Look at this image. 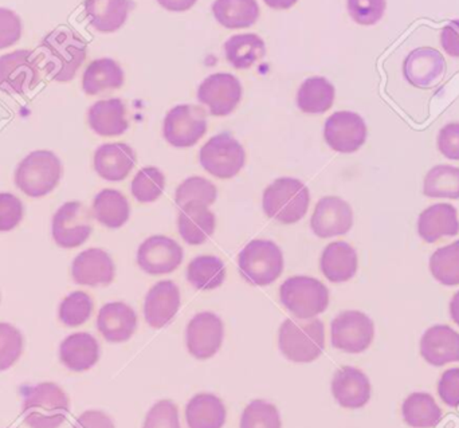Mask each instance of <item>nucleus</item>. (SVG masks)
<instances>
[{"label":"nucleus","mask_w":459,"mask_h":428,"mask_svg":"<svg viewBox=\"0 0 459 428\" xmlns=\"http://www.w3.org/2000/svg\"><path fill=\"white\" fill-rule=\"evenodd\" d=\"M35 54L50 80L69 82L85 62L88 45L78 32L58 29L43 38Z\"/></svg>","instance_id":"1"},{"label":"nucleus","mask_w":459,"mask_h":428,"mask_svg":"<svg viewBox=\"0 0 459 428\" xmlns=\"http://www.w3.org/2000/svg\"><path fill=\"white\" fill-rule=\"evenodd\" d=\"M281 354L293 363H313L325 349V327L318 319H286L278 332Z\"/></svg>","instance_id":"2"},{"label":"nucleus","mask_w":459,"mask_h":428,"mask_svg":"<svg viewBox=\"0 0 459 428\" xmlns=\"http://www.w3.org/2000/svg\"><path fill=\"white\" fill-rule=\"evenodd\" d=\"M64 166L53 150H38L18 164L13 175L15 185L30 198H43L61 182Z\"/></svg>","instance_id":"3"},{"label":"nucleus","mask_w":459,"mask_h":428,"mask_svg":"<svg viewBox=\"0 0 459 428\" xmlns=\"http://www.w3.org/2000/svg\"><path fill=\"white\" fill-rule=\"evenodd\" d=\"M310 204L309 188L294 177H281L264 190V214L282 225H294L307 215Z\"/></svg>","instance_id":"4"},{"label":"nucleus","mask_w":459,"mask_h":428,"mask_svg":"<svg viewBox=\"0 0 459 428\" xmlns=\"http://www.w3.org/2000/svg\"><path fill=\"white\" fill-rule=\"evenodd\" d=\"M69 411V398L61 387L50 381L32 387L22 407L29 428H58L66 421Z\"/></svg>","instance_id":"5"},{"label":"nucleus","mask_w":459,"mask_h":428,"mask_svg":"<svg viewBox=\"0 0 459 428\" xmlns=\"http://www.w3.org/2000/svg\"><path fill=\"white\" fill-rule=\"evenodd\" d=\"M282 250L266 239H254L238 257L240 276L254 287H267L280 278L283 271Z\"/></svg>","instance_id":"6"},{"label":"nucleus","mask_w":459,"mask_h":428,"mask_svg":"<svg viewBox=\"0 0 459 428\" xmlns=\"http://www.w3.org/2000/svg\"><path fill=\"white\" fill-rule=\"evenodd\" d=\"M282 305L299 320L316 319L329 305V290L313 277L296 276L286 279L280 287Z\"/></svg>","instance_id":"7"},{"label":"nucleus","mask_w":459,"mask_h":428,"mask_svg":"<svg viewBox=\"0 0 459 428\" xmlns=\"http://www.w3.org/2000/svg\"><path fill=\"white\" fill-rule=\"evenodd\" d=\"M93 212L81 201L62 204L51 220V235L61 249L82 246L93 231Z\"/></svg>","instance_id":"8"},{"label":"nucleus","mask_w":459,"mask_h":428,"mask_svg":"<svg viewBox=\"0 0 459 428\" xmlns=\"http://www.w3.org/2000/svg\"><path fill=\"white\" fill-rule=\"evenodd\" d=\"M40 64L35 51L16 50L0 56V90L22 96L37 88Z\"/></svg>","instance_id":"9"},{"label":"nucleus","mask_w":459,"mask_h":428,"mask_svg":"<svg viewBox=\"0 0 459 428\" xmlns=\"http://www.w3.org/2000/svg\"><path fill=\"white\" fill-rule=\"evenodd\" d=\"M202 167L218 179L237 176L246 163V152L231 134L221 133L212 137L199 152Z\"/></svg>","instance_id":"10"},{"label":"nucleus","mask_w":459,"mask_h":428,"mask_svg":"<svg viewBox=\"0 0 459 428\" xmlns=\"http://www.w3.org/2000/svg\"><path fill=\"white\" fill-rule=\"evenodd\" d=\"M374 338V321L363 312H342L332 321V346L339 351L361 354L371 347Z\"/></svg>","instance_id":"11"},{"label":"nucleus","mask_w":459,"mask_h":428,"mask_svg":"<svg viewBox=\"0 0 459 428\" xmlns=\"http://www.w3.org/2000/svg\"><path fill=\"white\" fill-rule=\"evenodd\" d=\"M206 132V112L195 105H178L164 118V139L175 148L194 147Z\"/></svg>","instance_id":"12"},{"label":"nucleus","mask_w":459,"mask_h":428,"mask_svg":"<svg viewBox=\"0 0 459 428\" xmlns=\"http://www.w3.org/2000/svg\"><path fill=\"white\" fill-rule=\"evenodd\" d=\"M225 325L212 312H202L193 317L186 330V344L191 356L209 360L222 348Z\"/></svg>","instance_id":"13"},{"label":"nucleus","mask_w":459,"mask_h":428,"mask_svg":"<svg viewBox=\"0 0 459 428\" xmlns=\"http://www.w3.org/2000/svg\"><path fill=\"white\" fill-rule=\"evenodd\" d=\"M198 99L215 117L231 115L240 99L242 85L235 75L229 73H217L209 75L198 89Z\"/></svg>","instance_id":"14"},{"label":"nucleus","mask_w":459,"mask_h":428,"mask_svg":"<svg viewBox=\"0 0 459 428\" xmlns=\"http://www.w3.org/2000/svg\"><path fill=\"white\" fill-rule=\"evenodd\" d=\"M366 123L355 112L333 113L324 126V139L326 144L339 153H353L363 147L367 140Z\"/></svg>","instance_id":"15"},{"label":"nucleus","mask_w":459,"mask_h":428,"mask_svg":"<svg viewBox=\"0 0 459 428\" xmlns=\"http://www.w3.org/2000/svg\"><path fill=\"white\" fill-rule=\"evenodd\" d=\"M182 246L174 239L153 235L140 244L137 265L151 276H163L177 270L183 262Z\"/></svg>","instance_id":"16"},{"label":"nucleus","mask_w":459,"mask_h":428,"mask_svg":"<svg viewBox=\"0 0 459 428\" xmlns=\"http://www.w3.org/2000/svg\"><path fill=\"white\" fill-rule=\"evenodd\" d=\"M353 226V211L350 204L337 196H326L316 204L310 227L318 238H333L350 233Z\"/></svg>","instance_id":"17"},{"label":"nucleus","mask_w":459,"mask_h":428,"mask_svg":"<svg viewBox=\"0 0 459 428\" xmlns=\"http://www.w3.org/2000/svg\"><path fill=\"white\" fill-rule=\"evenodd\" d=\"M446 61L438 50L420 47L404 59L403 75L407 82L415 88H434L446 74Z\"/></svg>","instance_id":"18"},{"label":"nucleus","mask_w":459,"mask_h":428,"mask_svg":"<svg viewBox=\"0 0 459 428\" xmlns=\"http://www.w3.org/2000/svg\"><path fill=\"white\" fill-rule=\"evenodd\" d=\"M116 268L110 255L102 249H88L73 261L72 277L81 287H109L115 279Z\"/></svg>","instance_id":"19"},{"label":"nucleus","mask_w":459,"mask_h":428,"mask_svg":"<svg viewBox=\"0 0 459 428\" xmlns=\"http://www.w3.org/2000/svg\"><path fill=\"white\" fill-rule=\"evenodd\" d=\"M97 330L108 343H126L136 332V312L121 301L105 304L97 316Z\"/></svg>","instance_id":"20"},{"label":"nucleus","mask_w":459,"mask_h":428,"mask_svg":"<svg viewBox=\"0 0 459 428\" xmlns=\"http://www.w3.org/2000/svg\"><path fill=\"white\" fill-rule=\"evenodd\" d=\"M332 394L342 407L358 410L371 399V381L359 368L342 367L334 373Z\"/></svg>","instance_id":"21"},{"label":"nucleus","mask_w":459,"mask_h":428,"mask_svg":"<svg viewBox=\"0 0 459 428\" xmlns=\"http://www.w3.org/2000/svg\"><path fill=\"white\" fill-rule=\"evenodd\" d=\"M180 308V290L172 281H160L151 287L144 301L145 321L155 330L169 325Z\"/></svg>","instance_id":"22"},{"label":"nucleus","mask_w":459,"mask_h":428,"mask_svg":"<svg viewBox=\"0 0 459 428\" xmlns=\"http://www.w3.org/2000/svg\"><path fill=\"white\" fill-rule=\"evenodd\" d=\"M134 164L136 152L126 142L101 145L94 153V169L107 182H123L131 174Z\"/></svg>","instance_id":"23"},{"label":"nucleus","mask_w":459,"mask_h":428,"mask_svg":"<svg viewBox=\"0 0 459 428\" xmlns=\"http://www.w3.org/2000/svg\"><path fill=\"white\" fill-rule=\"evenodd\" d=\"M420 355L434 367L458 363L459 333L447 325L429 328L420 340Z\"/></svg>","instance_id":"24"},{"label":"nucleus","mask_w":459,"mask_h":428,"mask_svg":"<svg viewBox=\"0 0 459 428\" xmlns=\"http://www.w3.org/2000/svg\"><path fill=\"white\" fill-rule=\"evenodd\" d=\"M59 360L73 372L91 370L100 360L99 341L91 333H73L59 346Z\"/></svg>","instance_id":"25"},{"label":"nucleus","mask_w":459,"mask_h":428,"mask_svg":"<svg viewBox=\"0 0 459 428\" xmlns=\"http://www.w3.org/2000/svg\"><path fill=\"white\" fill-rule=\"evenodd\" d=\"M215 214L204 204L188 203L180 209L178 228L186 244L191 246L204 244L215 233Z\"/></svg>","instance_id":"26"},{"label":"nucleus","mask_w":459,"mask_h":428,"mask_svg":"<svg viewBox=\"0 0 459 428\" xmlns=\"http://www.w3.org/2000/svg\"><path fill=\"white\" fill-rule=\"evenodd\" d=\"M88 123L94 133L102 137L121 136L129 128L123 99L97 101L88 110Z\"/></svg>","instance_id":"27"},{"label":"nucleus","mask_w":459,"mask_h":428,"mask_svg":"<svg viewBox=\"0 0 459 428\" xmlns=\"http://www.w3.org/2000/svg\"><path fill=\"white\" fill-rule=\"evenodd\" d=\"M418 233L428 244H436L444 236H457L459 234L457 210L452 204H433L418 218Z\"/></svg>","instance_id":"28"},{"label":"nucleus","mask_w":459,"mask_h":428,"mask_svg":"<svg viewBox=\"0 0 459 428\" xmlns=\"http://www.w3.org/2000/svg\"><path fill=\"white\" fill-rule=\"evenodd\" d=\"M358 253L347 242L328 244L321 255V271L333 284H342L352 279L358 271Z\"/></svg>","instance_id":"29"},{"label":"nucleus","mask_w":459,"mask_h":428,"mask_svg":"<svg viewBox=\"0 0 459 428\" xmlns=\"http://www.w3.org/2000/svg\"><path fill=\"white\" fill-rule=\"evenodd\" d=\"M85 15L89 23L100 32H115L126 24L131 2L129 0H85Z\"/></svg>","instance_id":"30"},{"label":"nucleus","mask_w":459,"mask_h":428,"mask_svg":"<svg viewBox=\"0 0 459 428\" xmlns=\"http://www.w3.org/2000/svg\"><path fill=\"white\" fill-rule=\"evenodd\" d=\"M124 70L115 59L100 58L91 62L82 75V89L88 96H99L124 85Z\"/></svg>","instance_id":"31"},{"label":"nucleus","mask_w":459,"mask_h":428,"mask_svg":"<svg viewBox=\"0 0 459 428\" xmlns=\"http://www.w3.org/2000/svg\"><path fill=\"white\" fill-rule=\"evenodd\" d=\"M228 411L220 398L207 392L195 395L186 407L188 428H223Z\"/></svg>","instance_id":"32"},{"label":"nucleus","mask_w":459,"mask_h":428,"mask_svg":"<svg viewBox=\"0 0 459 428\" xmlns=\"http://www.w3.org/2000/svg\"><path fill=\"white\" fill-rule=\"evenodd\" d=\"M93 218L108 228H120L129 220L131 207L128 199L117 190L100 191L91 206Z\"/></svg>","instance_id":"33"},{"label":"nucleus","mask_w":459,"mask_h":428,"mask_svg":"<svg viewBox=\"0 0 459 428\" xmlns=\"http://www.w3.org/2000/svg\"><path fill=\"white\" fill-rule=\"evenodd\" d=\"M334 86L324 77H310L302 82L297 93V107L307 115H323L334 102Z\"/></svg>","instance_id":"34"},{"label":"nucleus","mask_w":459,"mask_h":428,"mask_svg":"<svg viewBox=\"0 0 459 428\" xmlns=\"http://www.w3.org/2000/svg\"><path fill=\"white\" fill-rule=\"evenodd\" d=\"M226 59L235 69H250L266 54V45L258 34L232 35L225 43Z\"/></svg>","instance_id":"35"},{"label":"nucleus","mask_w":459,"mask_h":428,"mask_svg":"<svg viewBox=\"0 0 459 428\" xmlns=\"http://www.w3.org/2000/svg\"><path fill=\"white\" fill-rule=\"evenodd\" d=\"M212 13L226 29H247L259 18L256 0H215Z\"/></svg>","instance_id":"36"},{"label":"nucleus","mask_w":459,"mask_h":428,"mask_svg":"<svg viewBox=\"0 0 459 428\" xmlns=\"http://www.w3.org/2000/svg\"><path fill=\"white\" fill-rule=\"evenodd\" d=\"M187 279L196 290L218 289L226 279L225 263L215 255H199L188 265Z\"/></svg>","instance_id":"37"},{"label":"nucleus","mask_w":459,"mask_h":428,"mask_svg":"<svg viewBox=\"0 0 459 428\" xmlns=\"http://www.w3.org/2000/svg\"><path fill=\"white\" fill-rule=\"evenodd\" d=\"M404 422L412 428L436 427L442 419V410L434 398L426 392H414L402 407Z\"/></svg>","instance_id":"38"},{"label":"nucleus","mask_w":459,"mask_h":428,"mask_svg":"<svg viewBox=\"0 0 459 428\" xmlns=\"http://www.w3.org/2000/svg\"><path fill=\"white\" fill-rule=\"evenodd\" d=\"M423 193L429 198L459 199V168L436 166L426 175Z\"/></svg>","instance_id":"39"},{"label":"nucleus","mask_w":459,"mask_h":428,"mask_svg":"<svg viewBox=\"0 0 459 428\" xmlns=\"http://www.w3.org/2000/svg\"><path fill=\"white\" fill-rule=\"evenodd\" d=\"M430 271L445 287L459 285V241L441 247L431 255Z\"/></svg>","instance_id":"40"},{"label":"nucleus","mask_w":459,"mask_h":428,"mask_svg":"<svg viewBox=\"0 0 459 428\" xmlns=\"http://www.w3.org/2000/svg\"><path fill=\"white\" fill-rule=\"evenodd\" d=\"M166 188V176L156 167H145L140 169L132 182L131 191L139 203H153L163 195Z\"/></svg>","instance_id":"41"},{"label":"nucleus","mask_w":459,"mask_h":428,"mask_svg":"<svg viewBox=\"0 0 459 428\" xmlns=\"http://www.w3.org/2000/svg\"><path fill=\"white\" fill-rule=\"evenodd\" d=\"M94 304L85 292H73L59 304L58 317L62 324L69 328L81 327L89 321Z\"/></svg>","instance_id":"42"},{"label":"nucleus","mask_w":459,"mask_h":428,"mask_svg":"<svg viewBox=\"0 0 459 428\" xmlns=\"http://www.w3.org/2000/svg\"><path fill=\"white\" fill-rule=\"evenodd\" d=\"M218 198V190L210 180L201 176L188 177L178 187L175 201L182 209L188 203H201L210 207Z\"/></svg>","instance_id":"43"},{"label":"nucleus","mask_w":459,"mask_h":428,"mask_svg":"<svg viewBox=\"0 0 459 428\" xmlns=\"http://www.w3.org/2000/svg\"><path fill=\"white\" fill-rule=\"evenodd\" d=\"M240 428H282L280 411L266 400H254L243 411Z\"/></svg>","instance_id":"44"},{"label":"nucleus","mask_w":459,"mask_h":428,"mask_svg":"<svg viewBox=\"0 0 459 428\" xmlns=\"http://www.w3.org/2000/svg\"><path fill=\"white\" fill-rule=\"evenodd\" d=\"M23 354V336L8 322H0V372L10 370Z\"/></svg>","instance_id":"45"},{"label":"nucleus","mask_w":459,"mask_h":428,"mask_svg":"<svg viewBox=\"0 0 459 428\" xmlns=\"http://www.w3.org/2000/svg\"><path fill=\"white\" fill-rule=\"evenodd\" d=\"M348 13L361 26H374L385 16L387 0H347Z\"/></svg>","instance_id":"46"},{"label":"nucleus","mask_w":459,"mask_h":428,"mask_svg":"<svg viewBox=\"0 0 459 428\" xmlns=\"http://www.w3.org/2000/svg\"><path fill=\"white\" fill-rule=\"evenodd\" d=\"M143 428H182L177 405L171 400L155 403L147 414Z\"/></svg>","instance_id":"47"},{"label":"nucleus","mask_w":459,"mask_h":428,"mask_svg":"<svg viewBox=\"0 0 459 428\" xmlns=\"http://www.w3.org/2000/svg\"><path fill=\"white\" fill-rule=\"evenodd\" d=\"M24 207L18 196L0 193V233H8L23 220Z\"/></svg>","instance_id":"48"},{"label":"nucleus","mask_w":459,"mask_h":428,"mask_svg":"<svg viewBox=\"0 0 459 428\" xmlns=\"http://www.w3.org/2000/svg\"><path fill=\"white\" fill-rule=\"evenodd\" d=\"M21 18L8 8H0V50L15 45L22 37Z\"/></svg>","instance_id":"49"},{"label":"nucleus","mask_w":459,"mask_h":428,"mask_svg":"<svg viewBox=\"0 0 459 428\" xmlns=\"http://www.w3.org/2000/svg\"><path fill=\"white\" fill-rule=\"evenodd\" d=\"M438 395L449 407H459V368L445 371L438 383Z\"/></svg>","instance_id":"50"},{"label":"nucleus","mask_w":459,"mask_h":428,"mask_svg":"<svg viewBox=\"0 0 459 428\" xmlns=\"http://www.w3.org/2000/svg\"><path fill=\"white\" fill-rule=\"evenodd\" d=\"M438 150L449 160L459 161V123H450L438 134Z\"/></svg>","instance_id":"51"},{"label":"nucleus","mask_w":459,"mask_h":428,"mask_svg":"<svg viewBox=\"0 0 459 428\" xmlns=\"http://www.w3.org/2000/svg\"><path fill=\"white\" fill-rule=\"evenodd\" d=\"M441 45L445 53L459 58V19L450 21L441 31Z\"/></svg>","instance_id":"52"},{"label":"nucleus","mask_w":459,"mask_h":428,"mask_svg":"<svg viewBox=\"0 0 459 428\" xmlns=\"http://www.w3.org/2000/svg\"><path fill=\"white\" fill-rule=\"evenodd\" d=\"M73 428H116L112 418L102 411H86L75 421Z\"/></svg>","instance_id":"53"},{"label":"nucleus","mask_w":459,"mask_h":428,"mask_svg":"<svg viewBox=\"0 0 459 428\" xmlns=\"http://www.w3.org/2000/svg\"><path fill=\"white\" fill-rule=\"evenodd\" d=\"M196 2L198 0H158L161 7L169 11H174V13H185V11L193 8Z\"/></svg>","instance_id":"54"},{"label":"nucleus","mask_w":459,"mask_h":428,"mask_svg":"<svg viewBox=\"0 0 459 428\" xmlns=\"http://www.w3.org/2000/svg\"><path fill=\"white\" fill-rule=\"evenodd\" d=\"M269 7L274 8V10H289L293 7L299 0H264Z\"/></svg>","instance_id":"55"},{"label":"nucleus","mask_w":459,"mask_h":428,"mask_svg":"<svg viewBox=\"0 0 459 428\" xmlns=\"http://www.w3.org/2000/svg\"><path fill=\"white\" fill-rule=\"evenodd\" d=\"M450 316L459 327V292L455 293V297L452 298V303H450Z\"/></svg>","instance_id":"56"}]
</instances>
